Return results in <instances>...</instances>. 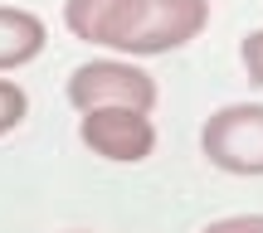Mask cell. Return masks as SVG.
<instances>
[{
	"mask_svg": "<svg viewBox=\"0 0 263 233\" xmlns=\"http://www.w3.org/2000/svg\"><path fill=\"white\" fill-rule=\"evenodd\" d=\"M210 25V0H117L103 19L98 44L127 58H151L185 49Z\"/></svg>",
	"mask_w": 263,
	"mask_h": 233,
	"instance_id": "1",
	"label": "cell"
},
{
	"mask_svg": "<svg viewBox=\"0 0 263 233\" xmlns=\"http://www.w3.org/2000/svg\"><path fill=\"white\" fill-rule=\"evenodd\" d=\"M200 151L224 175H263V102L219 107L200 131Z\"/></svg>",
	"mask_w": 263,
	"mask_h": 233,
	"instance_id": "2",
	"label": "cell"
},
{
	"mask_svg": "<svg viewBox=\"0 0 263 233\" xmlns=\"http://www.w3.org/2000/svg\"><path fill=\"white\" fill-rule=\"evenodd\" d=\"M68 102L78 112H93V107H137V112H151L156 107V78L141 73L127 58L78 63L68 73Z\"/></svg>",
	"mask_w": 263,
	"mask_h": 233,
	"instance_id": "3",
	"label": "cell"
},
{
	"mask_svg": "<svg viewBox=\"0 0 263 233\" xmlns=\"http://www.w3.org/2000/svg\"><path fill=\"white\" fill-rule=\"evenodd\" d=\"M78 136L93 156L117 160V165H137L156 151V126L137 107H93L78 121Z\"/></svg>",
	"mask_w": 263,
	"mask_h": 233,
	"instance_id": "4",
	"label": "cell"
},
{
	"mask_svg": "<svg viewBox=\"0 0 263 233\" xmlns=\"http://www.w3.org/2000/svg\"><path fill=\"white\" fill-rule=\"evenodd\" d=\"M39 49H44V19L20 5H0V73L39 58Z\"/></svg>",
	"mask_w": 263,
	"mask_h": 233,
	"instance_id": "5",
	"label": "cell"
},
{
	"mask_svg": "<svg viewBox=\"0 0 263 233\" xmlns=\"http://www.w3.org/2000/svg\"><path fill=\"white\" fill-rule=\"evenodd\" d=\"M112 5H117V0H64V25H68V34L98 44L103 19H107V10H112Z\"/></svg>",
	"mask_w": 263,
	"mask_h": 233,
	"instance_id": "6",
	"label": "cell"
},
{
	"mask_svg": "<svg viewBox=\"0 0 263 233\" xmlns=\"http://www.w3.org/2000/svg\"><path fill=\"white\" fill-rule=\"evenodd\" d=\"M25 112H29L25 88L10 83V78H0V136H5V131H15L20 121H25Z\"/></svg>",
	"mask_w": 263,
	"mask_h": 233,
	"instance_id": "7",
	"label": "cell"
},
{
	"mask_svg": "<svg viewBox=\"0 0 263 233\" xmlns=\"http://www.w3.org/2000/svg\"><path fill=\"white\" fill-rule=\"evenodd\" d=\"M239 58H244V73L254 78V83H263V29H254V34L239 44Z\"/></svg>",
	"mask_w": 263,
	"mask_h": 233,
	"instance_id": "8",
	"label": "cell"
},
{
	"mask_svg": "<svg viewBox=\"0 0 263 233\" xmlns=\"http://www.w3.org/2000/svg\"><path fill=\"white\" fill-rule=\"evenodd\" d=\"M205 233H263V214H229V219H215Z\"/></svg>",
	"mask_w": 263,
	"mask_h": 233,
	"instance_id": "9",
	"label": "cell"
}]
</instances>
